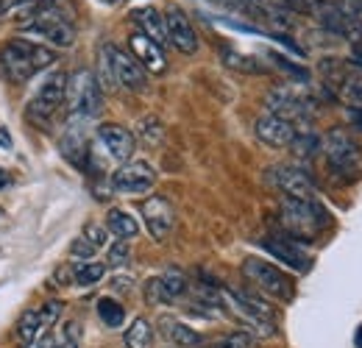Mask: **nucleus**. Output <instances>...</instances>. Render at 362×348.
<instances>
[{
	"label": "nucleus",
	"instance_id": "4be33fe9",
	"mask_svg": "<svg viewBox=\"0 0 362 348\" xmlns=\"http://www.w3.org/2000/svg\"><path fill=\"white\" fill-rule=\"evenodd\" d=\"M162 335L179 348H204V335L176 318H162Z\"/></svg>",
	"mask_w": 362,
	"mask_h": 348
},
{
	"label": "nucleus",
	"instance_id": "6e6552de",
	"mask_svg": "<svg viewBox=\"0 0 362 348\" xmlns=\"http://www.w3.org/2000/svg\"><path fill=\"white\" fill-rule=\"evenodd\" d=\"M64 103H67V73L53 70L45 81L40 84L37 95L31 98V103H28V117H34L37 123L45 126V123H50V120L59 115V109H62Z\"/></svg>",
	"mask_w": 362,
	"mask_h": 348
},
{
	"label": "nucleus",
	"instance_id": "f704fd0d",
	"mask_svg": "<svg viewBox=\"0 0 362 348\" xmlns=\"http://www.w3.org/2000/svg\"><path fill=\"white\" fill-rule=\"evenodd\" d=\"M62 309L64 304L62 301H45V304L40 306V315H42V323H45V329H50L59 318H62Z\"/></svg>",
	"mask_w": 362,
	"mask_h": 348
},
{
	"label": "nucleus",
	"instance_id": "39448f33",
	"mask_svg": "<svg viewBox=\"0 0 362 348\" xmlns=\"http://www.w3.org/2000/svg\"><path fill=\"white\" fill-rule=\"evenodd\" d=\"M20 28L31 37L45 40L53 47H73V42H76V28H73L70 17L59 11V6H45L42 3L34 14H28L20 23Z\"/></svg>",
	"mask_w": 362,
	"mask_h": 348
},
{
	"label": "nucleus",
	"instance_id": "72a5a7b5",
	"mask_svg": "<svg viewBox=\"0 0 362 348\" xmlns=\"http://www.w3.org/2000/svg\"><path fill=\"white\" fill-rule=\"evenodd\" d=\"M271 62L279 67V70H284L290 79H296V81H310V73H307L304 67H298V64L287 62V56H281V53H271Z\"/></svg>",
	"mask_w": 362,
	"mask_h": 348
},
{
	"label": "nucleus",
	"instance_id": "e433bc0d",
	"mask_svg": "<svg viewBox=\"0 0 362 348\" xmlns=\"http://www.w3.org/2000/svg\"><path fill=\"white\" fill-rule=\"evenodd\" d=\"M139 134H142L148 142H156V139L162 137V126H159L156 117H145V120L139 123Z\"/></svg>",
	"mask_w": 362,
	"mask_h": 348
},
{
	"label": "nucleus",
	"instance_id": "ddd939ff",
	"mask_svg": "<svg viewBox=\"0 0 362 348\" xmlns=\"http://www.w3.org/2000/svg\"><path fill=\"white\" fill-rule=\"evenodd\" d=\"M187 290H189L187 276H184L181 270H176V267H170V270H165L162 276L148 279V284H145V298H148L151 304H173V301H179Z\"/></svg>",
	"mask_w": 362,
	"mask_h": 348
},
{
	"label": "nucleus",
	"instance_id": "423d86ee",
	"mask_svg": "<svg viewBox=\"0 0 362 348\" xmlns=\"http://www.w3.org/2000/svg\"><path fill=\"white\" fill-rule=\"evenodd\" d=\"M67 106L70 117L95 120L103 109V87L92 70H76L67 76Z\"/></svg>",
	"mask_w": 362,
	"mask_h": 348
},
{
	"label": "nucleus",
	"instance_id": "c9c22d12",
	"mask_svg": "<svg viewBox=\"0 0 362 348\" xmlns=\"http://www.w3.org/2000/svg\"><path fill=\"white\" fill-rule=\"evenodd\" d=\"M95 254H98V251L92 248V245L87 243V240H84V237H76V243L70 245V257H73V260L90 262L92 257H95Z\"/></svg>",
	"mask_w": 362,
	"mask_h": 348
},
{
	"label": "nucleus",
	"instance_id": "2eb2a0df",
	"mask_svg": "<svg viewBox=\"0 0 362 348\" xmlns=\"http://www.w3.org/2000/svg\"><path fill=\"white\" fill-rule=\"evenodd\" d=\"M98 142H100L103 151H106L115 162H120V165L132 162V156H134V151H136L134 131H129L126 126H117V123H103V126H98Z\"/></svg>",
	"mask_w": 362,
	"mask_h": 348
},
{
	"label": "nucleus",
	"instance_id": "f257e3e1",
	"mask_svg": "<svg viewBox=\"0 0 362 348\" xmlns=\"http://www.w3.org/2000/svg\"><path fill=\"white\" fill-rule=\"evenodd\" d=\"M221 301L228 315L248 332L254 340L257 337H273L279 332L276 326V312L265 304L259 296L248 290H234V287H221Z\"/></svg>",
	"mask_w": 362,
	"mask_h": 348
},
{
	"label": "nucleus",
	"instance_id": "58836bf2",
	"mask_svg": "<svg viewBox=\"0 0 362 348\" xmlns=\"http://www.w3.org/2000/svg\"><path fill=\"white\" fill-rule=\"evenodd\" d=\"M0 151H11V134L0 126Z\"/></svg>",
	"mask_w": 362,
	"mask_h": 348
},
{
	"label": "nucleus",
	"instance_id": "0eeeda50",
	"mask_svg": "<svg viewBox=\"0 0 362 348\" xmlns=\"http://www.w3.org/2000/svg\"><path fill=\"white\" fill-rule=\"evenodd\" d=\"M243 276H245L257 290H262V293L271 296V298L293 301V296H296V282H293V276L268 260L248 257V260L243 262Z\"/></svg>",
	"mask_w": 362,
	"mask_h": 348
},
{
	"label": "nucleus",
	"instance_id": "20e7f679",
	"mask_svg": "<svg viewBox=\"0 0 362 348\" xmlns=\"http://www.w3.org/2000/svg\"><path fill=\"white\" fill-rule=\"evenodd\" d=\"M326 162L332 168V173L343 181H357L362 175V142L351 137V131L346 129H332L323 142H320Z\"/></svg>",
	"mask_w": 362,
	"mask_h": 348
},
{
	"label": "nucleus",
	"instance_id": "7ed1b4c3",
	"mask_svg": "<svg viewBox=\"0 0 362 348\" xmlns=\"http://www.w3.org/2000/svg\"><path fill=\"white\" fill-rule=\"evenodd\" d=\"M329 223H332V218L317 198H313V201L281 198V226H284V234L293 237L296 243L317 240L329 228Z\"/></svg>",
	"mask_w": 362,
	"mask_h": 348
},
{
	"label": "nucleus",
	"instance_id": "5701e85b",
	"mask_svg": "<svg viewBox=\"0 0 362 348\" xmlns=\"http://www.w3.org/2000/svg\"><path fill=\"white\" fill-rule=\"evenodd\" d=\"M106 228L117 237V240H134L136 234H139V223L132 212H126V209H109V215H106Z\"/></svg>",
	"mask_w": 362,
	"mask_h": 348
},
{
	"label": "nucleus",
	"instance_id": "f3484780",
	"mask_svg": "<svg viewBox=\"0 0 362 348\" xmlns=\"http://www.w3.org/2000/svg\"><path fill=\"white\" fill-rule=\"evenodd\" d=\"M165 25H168V42L173 45L179 53L192 56L198 50V34H195L189 17L181 11L179 6H170L165 11Z\"/></svg>",
	"mask_w": 362,
	"mask_h": 348
},
{
	"label": "nucleus",
	"instance_id": "c85d7f7f",
	"mask_svg": "<svg viewBox=\"0 0 362 348\" xmlns=\"http://www.w3.org/2000/svg\"><path fill=\"white\" fill-rule=\"evenodd\" d=\"M45 0H0V20H8V17H28L34 14Z\"/></svg>",
	"mask_w": 362,
	"mask_h": 348
},
{
	"label": "nucleus",
	"instance_id": "37998d69",
	"mask_svg": "<svg viewBox=\"0 0 362 348\" xmlns=\"http://www.w3.org/2000/svg\"><path fill=\"white\" fill-rule=\"evenodd\" d=\"M8 181H11V175H8V170H3V168H0V190H3V187H6Z\"/></svg>",
	"mask_w": 362,
	"mask_h": 348
},
{
	"label": "nucleus",
	"instance_id": "6ab92c4d",
	"mask_svg": "<svg viewBox=\"0 0 362 348\" xmlns=\"http://www.w3.org/2000/svg\"><path fill=\"white\" fill-rule=\"evenodd\" d=\"M129 53L134 56L136 62L145 67V73H151V76H159V73L168 70L165 50L153 42V40H148L145 34H139V31H134V34L129 37Z\"/></svg>",
	"mask_w": 362,
	"mask_h": 348
},
{
	"label": "nucleus",
	"instance_id": "4468645a",
	"mask_svg": "<svg viewBox=\"0 0 362 348\" xmlns=\"http://www.w3.org/2000/svg\"><path fill=\"white\" fill-rule=\"evenodd\" d=\"M142 220H145L148 234H151L156 243H162V240L173 231L176 212H173V207H170L168 198H162V195H151V198L142 201Z\"/></svg>",
	"mask_w": 362,
	"mask_h": 348
},
{
	"label": "nucleus",
	"instance_id": "49530a36",
	"mask_svg": "<svg viewBox=\"0 0 362 348\" xmlns=\"http://www.w3.org/2000/svg\"><path fill=\"white\" fill-rule=\"evenodd\" d=\"M100 3H106V6H115V3H117V0H100Z\"/></svg>",
	"mask_w": 362,
	"mask_h": 348
},
{
	"label": "nucleus",
	"instance_id": "b1692460",
	"mask_svg": "<svg viewBox=\"0 0 362 348\" xmlns=\"http://www.w3.org/2000/svg\"><path fill=\"white\" fill-rule=\"evenodd\" d=\"M42 332H45V323H42L40 309H25V312L20 315V320H17V337H20L25 346H34Z\"/></svg>",
	"mask_w": 362,
	"mask_h": 348
},
{
	"label": "nucleus",
	"instance_id": "1a4fd4ad",
	"mask_svg": "<svg viewBox=\"0 0 362 348\" xmlns=\"http://www.w3.org/2000/svg\"><path fill=\"white\" fill-rule=\"evenodd\" d=\"M100 53L106 56V62H109V67H112V76H115V84H117V87L132 89V92H142V89L148 87V73H145V67L136 62L129 50H123V47H117V45L109 42L100 47Z\"/></svg>",
	"mask_w": 362,
	"mask_h": 348
},
{
	"label": "nucleus",
	"instance_id": "ea45409f",
	"mask_svg": "<svg viewBox=\"0 0 362 348\" xmlns=\"http://www.w3.org/2000/svg\"><path fill=\"white\" fill-rule=\"evenodd\" d=\"M349 120H354V126L362 131V109H349Z\"/></svg>",
	"mask_w": 362,
	"mask_h": 348
},
{
	"label": "nucleus",
	"instance_id": "a211bd4d",
	"mask_svg": "<svg viewBox=\"0 0 362 348\" xmlns=\"http://www.w3.org/2000/svg\"><path fill=\"white\" fill-rule=\"evenodd\" d=\"M254 131H257V137H259L268 148H290L293 139H296V134H298V126H293L290 120H284V117H279V115L265 112L262 117H257Z\"/></svg>",
	"mask_w": 362,
	"mask_h": 348
},
{
	"label": "nucleus",
	"instance_id": "a18cd8bd",
	"mask_svg": "<svg viewBox=\"0 0 362 348\" xmlns=\"http://www.w3.org/2000/svg\"><path fill=\"white\" fill-rule=\"evenodd\" d=\"M354 20H357V25L362 28V3H360V8H357V14H354Z\"/></svg>",
	"mask_w": 362,
	"mask_h": 348
},
{
	"label": "nucleus",
	"instance_id": "dca6fc26",
	"mask_svg": "<svg viewBox=\"0 0 362 348\" xmlns=\"http://www.w3.org/2000/svg\"><path fill=\"white\" fill-rule=\"evenodd\" d=\"M262 248L271 254L273 260H279L284 267H290V270H296V273H307V270L313 267L310 254H307L293 237H287V234H276V237L262 240Z\"/></svg>",
	"mask_w": 362,
	"mask_h": 348
},
{
	"label": "nucleus",
	"instance_id": "9d476101",
	"mask_svg": "<svg viewBox=\"0 0 362 348\" xmlns=\"http://www.w3.org/2000/svg\"><path fill=\"white\" fill-rule=\"evenodd\" d=\"M268 181L281 192V198H298V201H313L317 195V184L313 175L293 165H276L268 170Z\"/></svg>",
	"mask_w": 362,
	"mask_h": 348
},
{
	"label": "nucleus",
	"instance_id": "412c9836",
	"mask_svg": "<svg viewBox=\"0 0 362 348\" xmlns=\"http://www.w3.org/2000/svg\"><path fill=\"white\" fill-rule=\"evenodd\" d=\"M334 95H337L349 109H362V67L349 62L346 73L340 76V81H337V87H334Z\"/></svg>",
	"mask_w": 362,
	"mask_h": 348
},
{
	"label": "nucleus",
	"instance_id": "c03bdc74",
	"mask_svg": "<svg viewBox=\"0 0 362 348\" xmlns=\"http://www.w3.org/2000/svg\"><path fill=\"white\" fill-rule=\"evenodd\" d=\"M354 346L362 348V326H360V329H357V335H354Z\"/></svg>",
	"mask_w": 362,
	"mask_h": 348
},
{
	"label": "nucleus",
	"instance_id": "f03ea898",
	"mask_svg": "<svg viewBox=\"0 0 362 348\" xmlns=\"http://www.w3.org/2000/svg\"><path fill=\"white\" fill-rule=\"evenodd\" d=\"M53 62H56L53 47L34 42V40L17 37V40H8V42L0 45V64H3L6 76L17 84L34 79L37 73L47 70Z\"/></svg>",
	"mask_w": 362,
	"mask_h": 348
},
{
	"label": "nucleus",
	"instance_id": "4c0bfd02",
	"mask_svg": "<svg viewBox=\"0 0 362 348\" xmlns=\"http://www.w3.org/2000/svg\"><path fill=\"white\" fill-rule=\"evenodd\" d=\"M59 348H78V326H76V323H67V326H64Z\"/></svg>",
	"mask_w": 362,
	"mask_h": 348
},
{
	"label": "nucleus",
	"instance_id": "cd10ccee",
	"mask_svg": "<svg viewBox=\"0 0 362 348\" xmlns=\"http://www.w3.org/2000/svg\"><path fill=\"white\" fill-rule=\"evenodd\" d=\"M223 64H226L228 70H237V73H248V76H254V73H262L265 67L254 59V56H245V53H237V50H231V47H223Z\"/></svg>",
	"mask_w": 362,
	"mask_h": 348
},
{
	"label": "nucleus",
	"instance_id": "f8f14e48",
	"mask_svg": "<svg viewBox=\"0 0 362 348\" xmlns=\"http://www.w3.org/2000/svg\"><path fill=\"white\" fill-rule=\"evenodd\" d=\"M265 106H268L271 115H279V117L290 120L293 126L310 117V98L298 95L293 87H284V84H279V87H273L268 92Z\"/></svg>",
	"mask_w": 362,
	"mask_h": 348
},
{
	"label": "nucleus",
	"instance_id": "473e14b6",
	"mask_svg": "<svg viewBox=\"0 0 362 348\" xmlns=\"http://www.w3.org/2000/svg\"><path fill=\"white\" fill-rule=\"evenodd\" d=\"M132 260V245H129V240H117L112 248H109V254H106V265L109 267H123V265H129Z\"/></svg>",
	"mask_w": 362,
	"mask_h": 348
},
{
	"label": "nucleus",
	"instance_id": "aec40b11",
	"mask_svg": "<svg viewBox=\"0 0 362 348\" xmlns=\"http://www.w3.org/2000/svg\"><path fill=\"white\" fill-rule=\"evenodd\" d=\"M132 23L136 25V31H139V34H145L148 40H153L159 47L170 45V42H168V25H165V14H162L159 8H153V6L134 8V11H132Z\"/></svg>",
	"mask_w": 362,
	"mask_h": 348
},
{
	"label": "nucleus",
	"instance_id": "393cba45",
	"mask_svg": "<svg viewBox=\"0 0 362 348\" xmlns=\"http://www.w3.org/2000/svg\"><path fill=\"white\" fill-rule=\"evenodd\" d=\"M153 337H156L153 323L148 318H134V323L123 335V343L126 348H153Z\"/></svg>",
	"mask_w": 362,
	"mask_h": 348
},
{
	"label": "nucleus",
	"instance_id": "bb28decb",
	"mask_svg": "<svg viewBox=\"0 0 362 348\" xmlns=\"http://www.w3.org/2000/svg\"><path fill=\"white\" fill-rule=\"evenodd\" d=\"M98 318L103 320V326H109V329H120L123 320H126V309H123L120 301L103 296V298H98Z\"/></svg>",
	"mask_w": 362,
	"mask_h": 348
},
{
	"label": "nucleus",
	"instance_id": "9b49d317",
	"mask_svg": "<svg viewBox=\"0 0 362 348\" xmlns=\"http://www.w3.org/2000/svg\"><path fill=\"white\" fill-rule=\"evenodd\" d=\"M156 184V170L136 159V162H126L120 165L115 173H112V187L115 192H123V195H142V192H151Z\"/></svg>",
	"mask_w": 362,
	"mask_h": 348
},
{
	"label": "nucleus",
	"instance_id": "a878e982",
	"mask_svg": "<svg viewBox=\"0 0 362 348\" xmlns=\"http://www.w3.org/2000/svg\"><path fill=\"white\" fill-rule=\"evenodd\" d=\"M106 276V265L103 262H78L73 265V282L78 287H95L98 282H103Z\"/></svg>",
	"mask_w": 362,
	"mask_h": 348
},
{
	"label": "nucleus",
	"instance_id": "a19ab883",
	"mask_svg": "<svg viewBox=\"0 0 362 348\" xmlns=\"http://www.w3.org/2000/svg\"><path fill=\"white\" fill-rule=\"evenodd\" d=\"M40 348H59V340H56L53 335H45V337L40 340Z\"/></svg>",
	"mask_w": 362,
	"mask_h": 348
},
{
	"label": "nucleus",
	"instance_id": "7c9ffc66",
	"mask_svg": "<svg viewBox=\"0 0 362 348\" xmlns=\"http://www.w3.org/2000/svg\"><path fill=\"white\" fill-rule=\"evenodd\" d=\"M206 348H254V337H251L248 332L237 329V332H228L223 337H218L212 346H206Z\"/></svg>",
	"mask_w": 362,
	"mask_h": 348
},
{
	"label": "nucleus",
	"instance_id": "2f4dec72",
	"mask_svg": "<svg viewBox=\"0 0 362 348\" xmlns=\"http://www.w3.org/2000/svg\"><path fill=\"white\" fill-rule=\"evenodd\" d=\"M81 237L90 243L95 251H100V248H106V243H109V228L100 226V223H87L84 231H81Z\"/></svg>",
	"mask_w": 362,
	"mask_h": 348
},
{
	"label": "nucleus",
	"instance_id": "c756f323",
	"mask_svg": "<svg viewBox=\"0 0 362 348\" xmlns=\"http://www.w3.org/2000/svg\"><path fill=\"white\" fill-rule=\"evenodd\" d=\"M290 148H293V153H296L298 159H310V156H315V153H317V148H320V139H317L313 131H304V134L298 131Z\"/></svg>",
	"mask_w": 362,
	"mask_h": 348
},
{
	"label": "nucleus",
	"instance_id": "79ce46f5",
	"mask_svg": "<svg viewBox=\"0 0 362 348\" xmlns=\"http://www.w3.org/2000/svg\"><path fill=\"white\" fill-rule=\"evenodd\" d=\"M351 64H357V67H362V50H351V59H349Z\"/></svg>",
	"mask_w": 362,
	"mask_h": 348
}]
</instances>
